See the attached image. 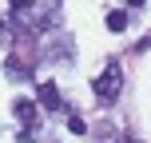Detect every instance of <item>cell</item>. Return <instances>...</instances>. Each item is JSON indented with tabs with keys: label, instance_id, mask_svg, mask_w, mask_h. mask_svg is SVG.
Here are the masks:
<instances>
[{
	"label": "cell",
	"instance_id": "277c9868",
	"mask_svg": "<svg viewBox=\"0 0 151 143\" xmlns=\"http://www.w3.org/2000/svg\"><path fill=\"white\" fill-rule=\"evenodd\" d=\"M36 99H40V107L44 111H64V99H60V88H56L52 80H44L36 88Z\"/></svg>",
	"mask_w": 151,
	"mask_h": 143
},
{
	"label": "cell",
	"instance_id": "30bf717a",
	"mask_svg": "<svg viewBox=\"0 0 151 143\" xmlns=\"http://www.w3.org/2000/svg\"><path fill=\"white\" fill-rule=\"evenodd\" d=\"M40 143H56V139H40Z\"/></svg>",
	"mask_w": 151,
	"mask_h": 143
},
{
	"label": "cell",
	"instance_id": "6da1fadb",
	"mask_svg": "<svg viewBox=\"0 0 151 143\" xmlns=\"http://www.w3.org/2000/svg\"><path fill=\"white\" fill-rule=\"evenodd\" d=\"M8 16L24 32H52V24H60V4H48V0H12Z\"/></svg>",
	"mask_w": 151,
	"mask_h": 143
},
{
	"label": "cell",
	"instance_id": "8992f818",
	"mask_svg": "<svg viewBox=\"0 0 151 143\" xmlns=\"http://www.w3.org/2000/svg\"><path fill=\"white\" fill-rule=\"evenodd\" d=\"M4 75L8 80H32V68L24 60H16V56H8V64H4Z\"/></svg>",
	"mask_w": 151,
	"mask_h": 143
},
{
	"label": "cell",
	"instance_id": "5b68a950",
	"mask_svg": "<svg viewBox=\"0 0 151 143\" xmlns=\"http://www.w3.org/2000/svg\"><path fill=\"white\" fill-rule=\"evenodd\" d=\"M12 115L24 123V127H32V123H36V103H32V99H16V103H12Z\"/></svg>",
	"mask_w": 151,
	"mask_h": 143
},
{
	"label": "cell",
	"instance_id": "7a4b0ae2",
	"mask_svg": "<svg viewBox=\"0 0 151 143\" xmlns=\"http://www.w3.org/2000/svg\"><path fill=\"white\" fill-rule=\"evenodd\" d=\"M119 88H123V75H119V68H104L91 80V91H96V99L104 107H111L115 103V96H119Z\"/></svg>",
	"mask_w": 151,
	"mask_h": 143
},
{
	"label": "cell",
	"instance_id": "ba28073f",
	"mask_svg": "<svg viewBox=\"0 0 151 143\" xmlns=\"http://www.w3.org/2000/svg\"><path fill=\"white\" fill-rule=\"evenodd\" d=\"M68 131H72V135H83V131H88V123H83L80 115L72 111V115H68Z\"/></svg>",
	"mask_w": 151,
	"mask_h": 143
},
{
	"label": "cell",
	"instance_id": "52a82bcc",
	"mask_svg": "<svg viewBox=\"0 0 151 143\" xmlns=\"http://www.w3.org/2000/svg\"><path fill=\"white\" fill-rule=\"evenodd\" d=\"M127 20H131V16H127V8H111V12L104 16L107 32H123V28H127Z\"/></svg>",
	"mask_w": 151,
	"mask_h": 143
},
{
	"label": "cell",
	"instance_id": "3957f363",
	"mask_svg": "<svg viewBox=\"0 0 151 143\" xmlns=\"http://www.w3.org/2000/svg\"><path fill=\"white\" fill-rule=\"evenodd\" d=\"M44 52H48V60H52V64H72L76 44H72V36H68V32H56V36L48 40V48H44Z\"/></svg>",
	"mask_w": 151,
	"mask_h": 143
},
{
	"label": "cell",
	"instance_id": "9c48e42d",
	"mask_svg": "<svg viewBox=\"0 0 151 143\" xmlns=\"http://www.w3.org/2000/svg\"><path fill=\"white\" fill-rule=\"evenodd\" d=\"M0 40H4V20H0Z\"/></svg>",
	"mask_w": 151,
	"mask_h": 143
}]
</instances>
